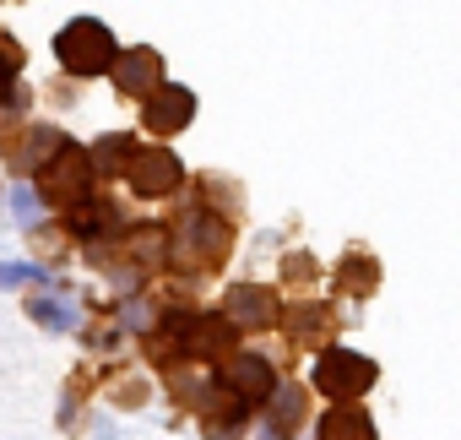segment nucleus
<instances>
[{"label":"nucleus","mask_w":461,"mask_h":440,"mask_svg":"<svg viewBox=\"0 0 461 440\" xmlns=\"http://www.w3.org/2000/svg\"><path fill=\"white\" fill-rule=\"evenodd\" d=\"M277 294L261 289V283H240V289H228L222 294V321L234 326V332H267L277 326Z\"/></svg>","instance_id":"obj_6"},{"label":"nucleus","mask_w":461,"mask_h":440,"mask_svg":"<svg viewBox=\"0 0 461 440\" xmlns=\"http://www.w3.org/2000/svg\"><path fill=\"white\" fill-rule=\"evenodd\" d=\"M12 212L23 217V224H39V190L17 185V190H12Z\"/></svg>","instance_id":"obj_20"},{"label":"nucleus","mask_w":461,"mask_h":440,"mask_svg":"<svg viewBox=\"0 0 461 440\" xmlns=\"http://www.w3.org/2000/svg\"><path fill=\"white\" fill-rule=\"evenodd\" d=\"M55 55H60V66L71 77H104L109 60L120 55V44H114V33L98 17H77V23H66L55 33Z\"/></svg>","instance_id":"obj_2"},{"label":"nucleus","mask_w":461,"mask_h":440,"mask_svg":"<svg viewBox=\"0 0 461 440\" xmlns=\"http://www.w3.org/2000/svg\"><path fill=\"white\" fill-rule=\"evenodd\" d=\"M277 321H283L288 337L304 343V348H326V343H331V310H326V305H288V316H277Z\"/></svg>","instance_id":"obj_12"},{"label":"nucleus","mask_w":461,"mask_h":440,"mask_svg":"<svg viewBox=\"0 0 461 440\" xmlns=\"http://www.w3.org/2000/svg\"><path fill=\"white\" fill-rule=\"evenodd\" d=\"M131 147H136V142H131L125 131H120V136H104V142L87 152V158H93V174H120L125 158H131Z\"/></svg>","instance_id":"obj_15"},{"label":"nucleus","mask_w":461,"mask_h":440,"mask_svg":"<svg viewBox=\"0 0 461 440\" xmlns=\"http://www.w3.org/2000/svg\"><path fill=\"white\" fill-rule=\"evenodd\" d=\"M66 217H60V229H66V240H82V245H98V240H109V234H120V206L114 201H98L93 190L82 196V201H71V206H60Z\"/></svg>","instance_id":"obj_8"},{"label":"nucleus","mask_w":461,"mask_h":440,"mask_svg":"<svg viewBox=\"0 0 461 440\" xmlns=\"http://www.w3.org/2000/svg\"><path fill=\"white\" fill-rule=\"evenodd\" d=\"M93 185H98L93 158H87V147H77V142H60V147L39 163V201H50V206H71V201H82Z\"/></svg>","instance_id":"obj_3"},{"label":"nucleus","mask_w":461,"mask_h":440,"mask_svg":"<svg viewBox=\"0 0 461 440\" xmlns=\"http://www.w3.org/2000/svg\"><path fill=\"white\" fill-rule=\"evenodd\" d=\"M17 71H23V50L0 33V104L12 98V87H17Z\"/></svg>","instance_id":"obj_18"},{"label":"nucleus","mask_w":461,"mask_h":440,"mask_svg":"<svg viewBox=\"0 0 461 440\" xmlns=\"http://www.w3.org/2000/svg\"><path fill=\"white\" fill-rule=\"evenodd\" d=\"M228 245H234V229H228V217H217V212H206V206L179 212L174 234H163L168 261L185 267V272H217L222 256H228Z\"/></svg>","instance_id":"obj_1"},{"label":"nucleus","mask_w":461,"mask_h":440,"mask_svg":"<svg viewBox=\"0 0 461 440\" xmlns=\"http://www.w3.org/2000/svg\"><path fill=\"white\" fill-rule=\"evenodd\" d=\"M190 115H195V93H190V87H179V82H158V87L147 93L141 125H147V131H158V136H174V131H185V125H190Z\"/></svg>","instance_id":"obj_9"},{"label":"nucleus","mask_w":461,"mask_h":440,"mask_svg":"<svg viewBox=\"0 0 461 440\" xmlns=\"http://www.w3.org/2000/svg\"><path fill=\"white\" fill-rule=\"evenodd\" d=\"M109 77H114V87H120V93L147 98V93L163 82V55H158V50H147V44H131V50H120V55L109 60Z\"/></svg>","instance_id":"obj_10"},{"label":"nucleus","mask_w":461,"mask_h":440,"mask_svg":"<svg viewBox=\"0 0 461 440\" xmlns=\"http://www.w3.org/2000/svg\"><path fill=\"white\" fill-rule=\"evenodd\" d=\"M66 136L55 131V125H17V136L6 142V163L17 169V174H39V163L60 147Z\"/></svg>","instance_id":"obj_11"},{"label":"nucleus","mask_w":461,"mask_h":440,"mask_svg":"<svg viewBox=\"0 0 461 440\" xmlns=\"http://www.w3.org/2000/svg\"><path fill=\"white\" fill-rule=\"evenodd\" d=\"M28 316H33L39 326H50V332H77V310H71V305H60V299H33V305H28Z\"/></svg>","instance_id":"obj_17"},{"label":"nucleus","mask_w":461,"mask_h":440,"mask_svg":"<svg viewBox=\"0 0 461 440\" xmlns=\"http://www.w3.org/2000/svg\"><path fill=\"white\" fill-rule=\"evenodd\" d=\"M375 359H364V353H353V348H337V343H326V353L315 359V391L321 397H331V402H353V397H364L369 386H375Z\"/></svg>","instance_id":"obj_4"},{"label":"nucleus","mask_w":461,"mask_h":440,"mask_svg":"<svg viewBox=\"0 0 461 440\" xmlns=\"http://www.w3.org/2000/svg\"><path fill=\"white\" fill-rule=\"evenodd\" d=\"M321 440H375V418H369L364 408L342 402V408H331V413L321 418Z\"/></svg>","instance_id":"obj_14"},{"label":"nucleus","mask_w":461,"mask_h":440,"mask_svg":"<svg viewBox=\"0 0 461 440\" xmlns=\"http://www.w3.org/2000/svg\"><path fill=\"white\" fill-rule=\"evenodd\" d=\"M337 283H342L348 294H375V283H380V267H375L369 256H348V267L337 272Z\"/></svg>","instance_id":"obj_16"},{"label":"nucleus","mask_w":461,"mask_h":440,"mask_svg":"<svg viewBox=\"0 0 461 440\" xmlns=\"http://www.w3.org/2000/svg\"><path fill=\"white\" fill-rule=\"evenodd\" d=\"M267 413H272V435H277V440H283V435L294 440V429L304 424V386H294V380L283 386V380H277L272 397H267Z\"/></svg>","instance_id":"obj_13"},{"label":"nucleus","mask_w":461,"mask_h":440,"mask_svg":"<svg viewBox=\"0 0 461 440\" xmlns=\"http://www.w3.org/2000/svg\"><path fill=\"white\" fill-rule=\"evenodd\" d=\"M125 185L136 190V196H174L179 185H185V163L168 152V147H131V158H125Z\"/></svg>","instance_id":"obj_5"},{"label":"nucleus","mask_w":461,"mask_h":440,"mask_svg":"<svg viewBox=\"0 0 461 440\" xmlns=\"http://www.w3.org/2000/svg\"><path fill=\"white\" fill-rule=\"evenodd\" d=\"M44 278V267H33V261H17V267H0V289H17V283H39Z\"/></svg>","instance_id":"obj_19"},{"label":"nucleus","mask_w":461,"mask_h":440,"mask_svg":"<svg viewBox=\"0 0 461 440\" xmlns=\"http://www.w3.org/2000/svg\"><path fill=\"white\" fill-rule=\"evenodd\" d=\"M222 364V380H228V391H234L245 408H261L267 397H272V386H277V370L261 359V353H228V359H217Z\"/></svg>","instance_id":"obj_7"}]
</instances>
